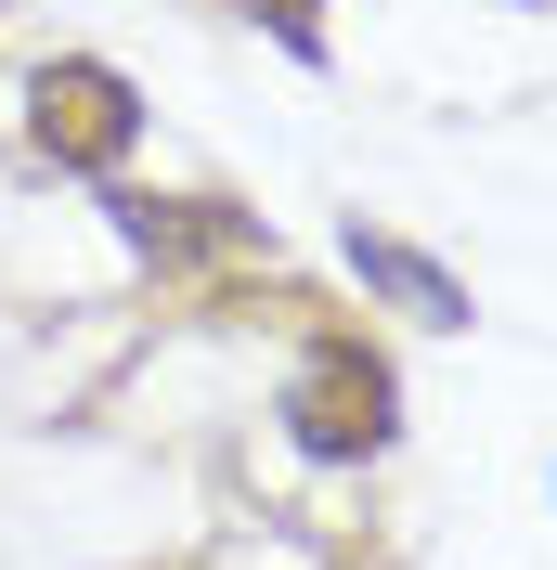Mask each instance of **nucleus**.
Here are the masks:
<instances>
[{"mask_svg": "<svg viewBox=\"0 0 557 570\" xmlns=\"http://www.w3.org/2000/svg\"><path fill=\"white\" fill-rule=\"evenodd\" d=\"M27 130H39V156H66V169H117L143 142V91L105 52H52V66L27 78Z\"/></svg>", "mask_w": 557, "mask_h": 570, "instance_id": "f257e3e1", "label": "nucleus"}, {"mask_svg": "<svg viewBox=\"0 0 557 570\" xmlns=\"http://www.w3.org/2000/svg\"><path fill=\"white\" fill-rule=\"evenodd\" d=\"M285 428H299V454L312 466H350V454H389V363L363 337H324L299 363V390H285Z\"/></svg>", "mask_w": 557, "mask_h": 570, "instance_id": "f03ea898", "label": "nucleus"}, {"mask_svg": "<svg viewBox=\"0 0 557 570\" xmlns=\"http://www.w3.org/2000/svg\"><path fill=\"white\" fill-rule=\"evenodd\" d=\"M350 273L377 285L389 312H416V324H467V285L441 273L428 247H402V234H377V220H350Z\"/></svg>", "mask_w": 557, "mask_h": 570, "instance_id": "7ed1b4c3", "label": "nucleus"}, {"mask_svg": "<svg viewBox=\"0 0 557 570\" xmlns=\"http://www.w3.org/2000/svg\"><path fill=\"white\" fill-rule=\"evenodd\" d=\"M246 13H273L285 52H299V66H324V13H312V0H246Z\"/></svg>", "mask_w": 557, "mask_h": 570, "instance_id": "20e7f679", "label": "nucleus"}, {"mask_svg": "<svg viewBox=\"0 0 557 570\" xmlns=\"http://www.w3.org/2000/svg\"><path fill=\"white\" fill-rule=\"evenodd\" d=\"M519 13H545V0H519Z\"/></svg>", "mask_w": 557, "mask_h": 570, "instance_id": "39448f33", "label": "nucleus"}]
</instances>
